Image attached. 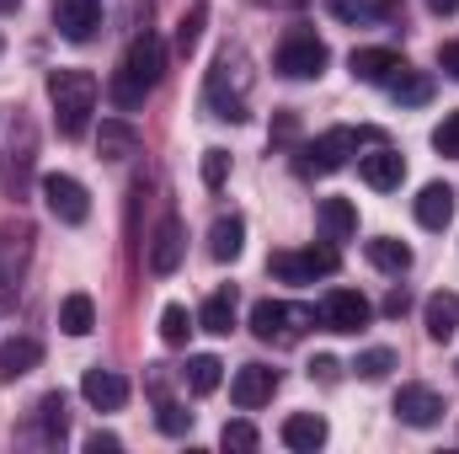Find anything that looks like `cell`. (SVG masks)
Returning a JSON list of instances; mask_svg holds the SVG:
<instances>
[{
    "label": "cell",
    "mask_w": 459,
    "mask_h": 454,
    "mask_svg": "<svg viewBox=\"0 0 459 454\" xmlns=\"http://www.w3.org/2000/svg\"><path fill=\"white\" fill-rule=\"evenodd\" d=\"M428 5H433V11H438V16H444V11H455L459 0H428Z\"/></svg>",
    "instance_id": "cell-41"
},
{
    "label": "cell",
    "mask_w": 459,
    "mask_h": 454,
    "mask_svg": "<svg viewBox=\"0 0 459 454\" xmlns=\"http://www.w3.org/2000/svg\"><path fill=\"white\" fill-rule=\"evenodd\" d=\"M401 310H406V289H395V294L385 300V316H401Z\"/></svg>",
    "instance_id": "cell-40"
},
{
    "label": "cell",
    "mask_w": 459,
    "mask_h": 454,
    "mask_svg": "<svg viewBox=\"0 0 459 454\" xmlns=\"http://www.w3.org/2000/svg\"><path fill=\"white\" fill-rule=\"evenodd\" d=\"M230 182V150H204V188L220 193Z\"/></svg>",
    "instance_id": "cell-34"
},
{
    "label": "cell",
    "mask_w": 459,
    "mask_h": 454,
    "mask_svg": "<svg viewBox=\"0 0 459 454\" xmlns=\"http://www.w3.org/2000/svg\"><path fill=\"white\" fill-rule=\"evenodd\" d=\"M326 11L337 22H368V16H390L395 5H374V0H326Z\"/></svg>",
    "instance_id": "cell-31"
},
{
    "label": "cell",
    "mask_w": 459,
    "mask_h": 454,
    "mask_svg": "<svg viewBox=\"0 0 459 454\" xmlns=\"http://www.w3.org/2000/svg\"><path fill=\"white\" fill-rule=\"evenodd\" d=\"M422 321H428V337L433 342H449L459 332V294H433L428 305H422Z\"/></svg>",
    "instance_id": "cell-19"
},
{
    "label": "cell",
    "mask_w": 459,
    "mask_h": 454,
    "mask_svg": "<svg viewBox=\"0 0 459 454\" xmlns=\"http://www.w3.org/2000/svg\"><path fill=\"white\" fill-rule=\"evenodd\" d=\"M59 327H65L70 337H86V332L97 327V305H91V294H65V305H59Z\"/></svg>",
    "instance_id": "cell-25"
},
{
    "label": "cell",
    "mask_w": 459,
    "mask_h": 454,
    "mask_svg": "<svg viewBox=\"0 0 459 454\" xmlns=\"http://www.w3.org/2000/svg\"><path fill=\"white\" fill-rule=\"evenodd\" d=\"M81 396H86L97 412H123V406H128V380H123L117 369H86Z\"/></svg>",
    "instance_id": "cell-13"
},
{
    "label": "cell",
    "mask_w": 459,
    "mask_h": 454,
    "mask_svg": "<svg viewBox=\"0 0 459 454\" xmlns=\"http://www.w3.org/2000/svg\"><path fill=\"white\" fill-rule=\"evenodd\" d=\"M220 444L225 450H235V454H251L256 444H262V433L246 423V417H235V423H225V433H220Z\"/></svg>",
    "instance_id": "cell-32"
},
{
    "label": "cell",
    "mask_w": 459,
    "mask_h": 454,
    "mask_svg": "<svg viewBox=\"0 0 459 454\" xmlns=\"http://www.w3.org/2000/svg\"><path fill=\"white\" fill-rule=\"evenodd\" d=\"M433 150H438L444 161H459V113H449L433 128Z\"/></svg>",
    "instance_id": "cell-35"
},
{
    "label": "cell",
    "mask_w": 459,
    "mask_h": 454,
    "mask_svg": "<svg viewBox=\"0 0 459 454\" xmlns=\"http://www.w3.org/2000/svg\"><path fill=\"white\" fill-rule=\"evenodd\" d=\"M48 102H54V123L65 139L86 134V118L97 113V75L91 70H54L48 75Z\"/></svg>",
    "instance_id": "cell-2"
},
{
    "label": "cell",
    "mask_w": 459,
    "mask_h": 454,
    "mask_svg": "<svg viewBox=\"0 0 459 454\" xmlns=\"http://www.w3.org/2000/svg\"><path fill=\"white\" fill-rule=\"evenodd\" d=\"M337 369H342L337 358H316V363H310V380H321V385H337Z\"/></svg>",
    "instance_id": "cell-37"
},
{
    "label": "cell",
    "mask_w": 459,
    "mask_h": 454,
    "mask_svg": "<svg viewBox=\"0 0 459 454\" xmlns=\"http://www.w3.org/2000/svg\"><path fill=\"white\" fill-rule=\"evenodd\" d=\"M358 139H363V128H332V134H321V139L310 144V161H305V166L321 171V177H326V171H342L347 155L358 150Z\"/></svg>",
    "instance_id": "cell-12"
},
{
    "label": "cell",
    "mask_w": 459,
    "mask_h": 454,
    "mask_svg": "<svg viewBox=\"0 0 459 454\" xmlns=\"http://www.w3.org/2000/svg\"><path fill=\"white\" fill-rule=\"evenodd\" d=\"M198 327H204V332H214V337H230V327H235V289H214V294L204 300Z\"/></svg>",
    "instance_id": "cell-23"
},
{
    "label": "cell",
    "mask_w": 459,
    "mask_h": 454,
    "mask_svg": "<svg viewBox=\"0 0 459 454\" xmlns=\"http://www.w3.org/2000/svg\"><path fill=\"white\" fill-rule=\"evenodd\" d=\"M326 433H332V428H326L321 412H294V417H283V428H278V439L294 454H316L326 444Z\"/></svg>",
    "instance_id": "cell-15"
},
{
    "label": "cell",
    "mask_w": 459,
    "mask_h": 454,
    "mask_svg": "<svg viewBox=\"0 0 459 454\" xmlns=\"http://www.w3.org/2000/svg\"><path fill=\"white\" fill-rule=\"evenodd\" d=\"M155 423H160V433H171V439H182V433L193 428V412H182L177 401H160V406H155Z\"/></svg>",
    "instance_id": "cell-33"
},
{
    "label": "cell",
    "mask_w": 459,
    "mask_h": 454,
    "mask_svg": "<svg viewBox=\"0 0 459 454\" xmlns=\"http://www.w3.org/2000/svg\"><path fill=\"white\" fill-rule=\"evenodd\" d=\"M32 412H38V433H43L48 444H59V439H65V428H70V423H65V396H59V390H48Z\"/></svg>",
    "instance_id": "cell-28"
},
{
    "label": "cell",
    "mask_w": 459,
    "mask_h": 454,
    "mask_svg": "<svg viewBox=\"0 0 459 454\" xmlns=\"http://www.w3.org/2000/svg\"><path fill=\"white\" fill-rule=\"evenodd\" d=\"M337 246H310V251H273L267 257V273L283 278V284H316L326 273H337Z\"/></svg>",
    "instance_id": "cell-5"
},
{
    "label": "cell",
    "mask_w": 459,
    "mask_h": 454,
    "mask_svg": "<svg viewBox=\"0 0 459 454\" xmlns=\"http://www.w3.org/2000/svg\"><path fill=\"white\" fill-rule=\"evenodd\" d=\"M198 38H204V5L182 16V27H177V48H182V54H193V48H198Z\"/></svg>",
    "instance_id": "cell-36"
},
{
    "label": "cell",
    "mask_w": 459,
    "mask_h": 454,
    "mask_svg": "<svg viewBox=\"0 0 459 454\" xmlns=\"http://www.w3.org/2000/svg\"><path fill=\"white\" fill-rule=\"evenodd\" d=\"M363 251H368V262H374L379 273H395V278H401V273L411 267V246H406V240H395V235H374Z\"/></svg>",
    "instance_id": "cell-22"
},
{
    "label": "cell",
    "mask_w": 459,
    "mask_h": 454,
    "mask_svg": "<svg viewBox=\"0 0 459 454\" xmlns=\"http://www.w3.org/2000/svg\"><path fill=\"white\" fill-rule=\"evenodd\" d=\"M438 65H444V70L459 81V43H444V48H438Z\"/></svg>",
    "instance_id": "cell-39"
},
{
    "label": "cell",
    "mask_w": 459,
    "mask_h": 454,
    "mask_svg": "<svg viewBox=\"0 0 459 454\" xmlns=\"http://www.w3.org/2000/svg\"><path fill=\"white\" fill-rule=\"evenodd\" d=\"M273 65H278V75H289V81H316V75L332 65V48H326L316 32H289V38L278 43Z\"/></svg>",
    "instance_id": "cell-3"
},
{
    "label": "cell",
    "mask_w": 459,
    "mask_h": 454,
    "mask_svg": "<svg viewBox=\"0 0 459 454\" xmlns=\"http://www.w3.org/2000/svg\"><path fill=\"white\" fill-rule=\"evenodd\" d=\"M97 155H102V161H128V155H139V128H134L128 118H102V128H97Z\"/></svg>",
    "instance_id": "cell-17"
},
{
    "label": "cell",
    "mask_w": 459,
    "mask_h": 454,
    "mask_svg": "<svg viewBox=\"0 0 459 454\" xmlns=\"http://www.w3.org/2000/svg\"><path fill=\"white\" fill-rule=\"evenodd\" d=\"M220 380H225V363H220L214 353L187 358V390H193V396H214V390H220Z\"/></svg>",
    "instance_id": "cell-26"
},
{
    "label": "cell",
    "mask_w": 459,
    "mask_h": 454,
    "mask_svg": "<svg viewBox=\"0 0 459 454\" xmlns=\"http://www.w3.org/2000/svg\"><path fill=\"white\" fill-rule=\"evenodd\" d=\"M395 417H401L406 428H438L444 396H438L433 385H401V390H395Z\"/></svg>",
    "instance_id": "cell-9"
},
{
    "label": "cell",
    "mask_w": 459,
    "mask_h": 454,
    "mask_svg": "<svg viewBox=\"0 0 459 454\" xmlns=\"http://www.w3.org/2000/svg\"><path fill=\"white\" fill-rule=\"evenodd\" d=\"M347 70H352V81H368V86H379V81H390L395 70H406V59H401L395 48H352Z\"/></svg>",
    "instance_id": "cell-16"
},
{
    "label": "cell",
    "mask_w": 459,
    "mask_h": 454,
    "mask_svg": "<svg viewBox=\"0 0 459 454\" xmlns=\"http://www.w3.org/2000/svg\"><path fill=\"white\" fill-rule=\"evenodd\" d=\"M358 177H363L374 193H395V188L406 182V161H401V150L374 144L368 155H358Z\"/></svg>",
    "instance_id": "cell-11"
},
{
    "label": "cell",
    "mask_w": 459,
    "mask_h": 454,
    "mask_svg": "<svg viewBox=\"0 0 459 454\" xmlns=\"http://www.w3.org/2000/svg\"><path fill=\"white\" fill-rule=\"evenodd\" d=\"M182 251H187L182 225H177V220H160V230L150 235V273H155V278H171V273L182 267Z\"/></svg>",
    "instance_id": "cell-14"
},
{
    "label": "cell",
    "mask_w": 459,
    "mask_h": 454,
    "mask_svg": "<svg viewBox=\"0 0 459 454\" xmlns=\"http://www.w3.org/2000/svg\"><path fill=\"white\" fill-rule=\"evenodd\" d=\"M368 316H374V305H368L358 289H332V294L321 300V327H326V332L352 337V332H363V327H368Z\"/></svg>",
    "instance_id": "cell-7"
},
{
    "label": "cell",
    "mask_w": 459,
    "mask_h": 454,
    "mask_svg": "<svg viewBox=\"0 0 459 454\" xmlns=\"http://www.w3.org/2000/svg\"><path fill=\"white\" fill-rule=\"evenodd\" d=\"M43 363V342L38 337H11L0 347V374L5 380H22V374H32Z\"/></svg>",
    "instance_id": "cell-20"
},
{
    "label": "cell",
    "mask_w": 459,
    "mask_h": 454,
    "mask_svg": "<svg viewBox=\"0 0 459 454\" xmlns=\"http://www.w3.org/2000/svg\"><path fill=\"white\" fill-rule=\"evenodd\" d=\"M0 54H5V38H0Z\"/></svg>",
    "instance_id": "cell-42"
},
{
    "label": "cell",
    "mask_w": 459,
    "mask_h": 454,
    "mask_svg": "<svg viewBox=\"0 0 459 454\" xmlns=\"http://www.w3.org/2000/svg\"><path fill=\"white\" fill-rule=\"evenodd\" d=\"M187 332H193L187 305H166V310H160V342H166V347H182V342H187Z\"/></svg>",
    "instance_id": "cell-29"
},
{
    "label": "cell",
    "mask_w": 459,
    "mask_h": 454,
    "mask_svg": "<svg viewBox=\"0 0 459 454\" xmlns=\"http://www.w3.org/2000/svg\"><path fill=\"white\" fill-rule=\"evenodd\" d=\"M321 230L332 235V240H347V235H358V204H347V198H321Z\"/></svg>",
    "instance_id": "cell-24"
},
{
    "label": "cell",
    "mask_w": 459,
    "mask_h": 454,
    "mask_svg": "<svg viewBox=\"0 0 459 454\" xmlns=\"http://www.w3.org/2000/svg\"><path fill=\"white\" fill-rule=\"evenodd\" d=\"M352 369H358V380H385V374L395 369V353H390V347H363V353L352 358Z\"/></svg>",
    "instance_id": "cell-30"
},
{
    "label": "cell",
    "mask_w": 459,
    "mask_h": 454,
    "mask_svg": "<svg viewBox=\"0 0 459 454\" xmlns=\"http://www.w3.org/2000/svg\"><path fill=\"white\" fill-rule=\"evenodd\" d=\"M86 450H91V454L117 450V433H102V428H97V433H86Z\"/></svg>",
    "instance_id": "cell-38"
},
{
    "label": "cell",
    "mask_w": 459,
    "mask_h": 454,
    "mask_svg": "<svg viewBox=\"0 0 459 454\" xmlns=\"http://www.w3.org/2000/svg\"><path fill=\"white\" fill-rule=\"evenodd\" d=\"M160 75H166V43H160L155 32H139V38L128 43L123 65H117L113 86H108L113 108H117V113H134V108H144V97L160 86Z\"/></svg>",
    "instance_id": "cell-1"
},
{
    "label": "cell",
    "mask_w": 459,
    "mask_h": 454,
    "mask_svg": "<svg viewBox=\"0 0 459 454\" xmlns=\"http://www.w3.org/2000/svg\"><path fill=\"white\" fill-rule=\"evenodd\" d=\"M240 246H246V220H240V214H220L214 230H209V257H214V262H235Z\"/></svg>",
    "instance_id": "cell-21"
},
{
    "label": "cell",
    "mask_w": 459,
    "mask_h": 454,
    "mask_svg": "<svg viewBox=\"0 0 459 454\" xmlns=\"http://www.w3.org/2000/svg\"><path fill=\"white\" fill-rule=\"evenodd\" d=\"M449 220H455V188L428 182V188L417 193V225L422 230H444Z\"/></svg>",
    "instance_id": "cell-18"
},
{
    "label": "cell",
    "mask_w": 459,
    "mask_h": 454,
    "mask_svg": "<svg viewBox=\"0 0 459 454\" xmlns=\"http://www.w3.org/2000/svg\"><path fill=\"white\" fill-rule=\"evenodd\" d=\"M390 97H395L401 108H422V102H433V81H428V75L395 70V75H390Z\"/></svg>",
    "instance_id": "cell-27"
},
{
    "label": "cell",
    "mask_w": 459,
    "mask_h": 454,
    "mask_svg": "<svg viewBox=\"0 0 459 454\" xmlns=\"http://www.w3.org/2000/svg\"><path fill=\"white\" fill-rule=\"evenodd\" d=\"M273 390H278V369H267V363H246V369H235V380H230V401H235L240 412L267 406Z\"/></svg>",
    "instance_id": "cell-8"
},
{
    "label": "cell",
    "mask_w": 459,
    "mask_h": 454,
    "mask_svg": "<svg viewBox=\"0 0 459 454\" xmlns=\"http://www.w3.org/2000/svg\"><path fill=\"white\" fill-rule=\"evenodd\" d=\"M305 321H316L310 310H289L283 300H256L251 305V332L262 342H294L305 332Z\"/></svg>",
    "instance_id": "cell-6"
},
{
    "label": "cell",
    "mask_w": 459,
    "mask_h": 454,
    "mask_svg": "<svg viewBox=\"0 0 459 454\" xmlns=\"http://www.w3.org/2000/svg\"><path fill=\"white\" fill-rule=\"evenodd\" d=\"M38 193H43V209H48L59 225H86V220H91V193H86L70 171H48V177L38 182Z\"/></svg>",
    "instance_id": "cell-4"
},
{
    "label": "cell",
    "mask_w": 459,
    "mask_h": 454,
    "mask_svg": "<svg viewBox=\"0 0 459 454\" xmlns=\"http://www.w3.org/2000/svg\"><path fill=\"white\" fill-rule=\"evenodd\" d=\"M54 27L70 43H91L102 27V0H54Z\"/></svg>",
    "instance_id": "cell-10"
}]
</instances>
